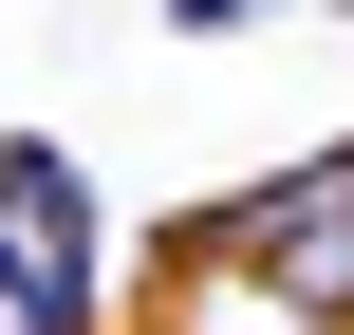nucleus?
Instances as JSON below:
<instances>
[{
    "mask_svg": "<svg viewBox=\"0 0 354 335\" xmlns=\"http://www.w3.org/2000/svg\"><path fill=\"white\" fill-rule=\"evenodd\" d=\"M168 19H187V37H224V19H261V0H168Z\"/></svg>",
    "mask_w": 354,
    "mask_h": 335,
    "instance_id": "nucleus-3",
    "label": "nucleus"
},
{
    "mask_svg": "<svg viewBox=\"0 0 354 335\" xmlns=\"http://www.w3.org/2000/svg\"><path fill=\"white\" fill-rule=\"evenodd\" d=\"M261 335H354V317H261Z\"/></svg>",
    "mask_w": 354,
    "mask_h": 335,
    "instance_id": "nucleus-4",
    "label": "nucleus"
},
{
    "mask_svg": "<svg viewBox=\"0 0 354 335\" xmlns=\"http://www.w3.org/2000/svg\"><path fill=\"white\" fill-rule=\"evenodd\" d=\"M168 261L187 280H243L261 317H354V131L299 149V168H261V186H224V205H187Z\"/></svg>",
    "mask_w": 354,
    "mask_h": 335,
    "instance_id": "nucleus-1",
    "label": "nucleus"
},
{
    "mask_svg": "<svg viewBox=\"0 0 354 335\" xmlns=\"http://www.w3.org/2000/svg\"><path fill=\"white\" fill-rule=\"evenodd\" d=\"M112 317V224L56 131H0V335H93Z\"/></svg>",
    "mask_w": 354,
    "mask_h": 335,
    "instance_id": "nucleus-2",
    "label": "nucleus"
}]
</instances>
